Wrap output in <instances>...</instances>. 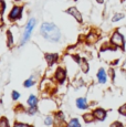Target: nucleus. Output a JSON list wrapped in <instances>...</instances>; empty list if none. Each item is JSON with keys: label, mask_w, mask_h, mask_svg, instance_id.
<instances>
[{"label": "nucleus", "mask_w": 126, "mask_h": 127, "mask_svg": "<svg viewBox=\"0 0 126 127\" xmlns=\"http://www.w3.org/2000/svg\"><path fill=\"white\" fill-rule=\"evenodd\" d=\"M123 18H124V14L118 13V14H115V16H114V18L112 19V21H113V22H116L117 20H121V19H123Z\"/></svg>", "instance_id": "5701e85b"}, {"label": "nucleus", "mask_w": 126, "mask_h": 127, "mask_svg": "<svg viewBox=\"0 0 126 127\" xmlns=\"http://www.w3.org/2000/svg\"><path fill=\"white\" fill-rule=\"evenodd\" d=\"M35 23H37V20H35L34 18L29 19V21L27 22L26 27H25V31H23V33H22V36H21V43H20L21 45H25L29 41V39H30V36H31V33H32L33 29H34V27H35Z\"/></svg>", "instance_id": "f03ea898"}, {"label": "nucleus", "mask_w": 126, "mask_h": 127, "mask_svg": "<svg viewBox=\"0 0 126 127\" xmlns=\"http://www.w3.org/2000/svg\"><path fill=\"white\" fill-rule=\"evenodd\" d=\"M40 33L45 40L50 42H59L62 36L60 29L54 23L51 22H43L41 24Z\"/></svg>", "instance_id": "f257e3e1"}, {"label": "nucleus", "mask_w": 126, "mask_h": 127, "mask_svg": "<svg viewBox=\"0 0 126 127\" xmlns=\"http://www.w3.org/2000/svg\"><path fill=\"white\" fill-rule=\"evenodd\" d=\"M37 111H38V107L37 106H29L27 113H28L29 115H34V114L37 113Z\"/></svg>", "instance_id": "aec40b11"}, {"label": "nucleus", "mask_w": 126, "mask_h": 127, "mask_svg": "<svg viewBox=\"0 0 126 127\" xmlns=\"http://www.w3.org/2000/svg\"><path fill=\"white\" fill-rule=\"evenodd\" d=\"M11 96H12V99H13V101H17V99L20 98V93L17 92V91H13L12 93H11Z\"/></svg>", "instance_id": "4be33fe9"}, {"label": "nucleus", "mask_w": 126, "mask_h": 127, "mask_svg": "<svg viewBox=\"0 0 126 127\" xmlns=\"http://www.w3.org/2000/svg\"><path fill=\"white\" fill-rule=\"evenodd\" d=\"M22 7L20 6H14L12 7V9H11V11L9 12L8 14V19L11 21V22H14V21L19 20V19L22 17Z\"/></svg>", "instance_id": "7ed1b4c3"}, {"label": "nucleus", "mask_w": 126, "mask_h": 127, "mask_svg": "<svg viewBox=\"0 0 126 127\" xmlns=\"http://www.w3.org/2000/svg\"><path fill=\"white\" fill-rule=\"evenodd\" d=\"M79 64H80V66H81V70L83 71L84 73H88L89 72V63H88V61H86V60H84V59H83V60H81Z\"/></svg>", "instance_id": "4468645a"}, {"label": "nucleus", "mask_w": 126, "mask_h": 127, "mask_svg": "<svg viewBox=\"0 0 126 127\" xmlns=\"http://www.w3.org/2000/svg\"><path fill=\"white\" fill-rule=\"evenodd\" d=\"M53 123H54V117H52L50 115L45 117V119H44V125L45 126H51V125H53Z\"/></svg>", "instance_id": "a211bd4d"}, {"label": "nucleus", "mask_w": 126, "mask_h": 127, "mask_svg": "<svg viewBox=\"0 0 126 127\" xmlns=\"http://www.w3.org/2000/svg\"><path fill=\"white\" fill-rule=\"evenodd\" d=\"M76 106L79 107L80 109H85V108H88V102H86V98H84V97L77 98V99H76Z\"/></svg>", "instance_id": "9d476101"}, {"label": "nucleus", "mask_w": 126, "mask_h": 127, "mask_svg": "<svg viewBox=\"0 0 126 127\" xmlns=\"http://www.w3.org/2000/svg\"><path fill=\"white\" fill-rule=\"evenodd\" d=\"M66 13H69V14H71L72 17H74L79 22H82V14L75 7H71V8H69L66 10Z\"/></svg>", "instance_id": "6e6552de"}, {"label": "nucleus", "mask_w": 126, "mask_h": 127, "mask_svg": "<svg viewBox=\"0 0 126 127\" xmlns=\"http://www.w3.org/2000/svg\"><path fill=\"white\" fill-rule=\"evenodd\" d=\"M0 127H9V121L6 117H1L0 118Z\"/></svg>", "instance_id": "6ab92c4d"}, {"label": "nucleus", "mask_w": 126, "mask_h": 127, "mask_svg": "<svg viewBox=\"0 0 126 127\" xmlns=\"http://www.w3.org/2000/svg\"><path fill=\"white\" fill-rule=\"evenodd\" d=\"M96 40H97V35L93 34V33H90V34L88 35V42H90V43H94Z\"/></svg>", "instance_id": "412c9836"}, {"label": "nucleus", "mask_w": 126, "mask_h": 127, "mask_svg": "<svg viewBox=\"0 0 126 127\" xmlns=\"http://www.w3.org/2000/svg\"><path fill=\"white\" fill-rule=\"evenodd\" d=\"M97 79H98V82L102 83V84L106 82V73H105V71H104L103 69H101L97 72Z\"/></svg>", "instance_id": "ddd939ff"}, {"label": "nucleus", "mask_w": 126, "mask_h": 127, "mask_svg": "<svg viewBox=\"0 0 126 127\" xmlns=\"http://www.w3.org/2000/svg\"><path fill=\"white\" fill-rule=\"evenodd\" d=\"M28 105L29 106H38V97L34 94H31L28 97Z\"/></svg>", "instance_id": "f8f14e48"}, {"label": "nucleus", "mask_w": 126, "mask_h": 127, "mask_svg": "<svg viewBox=\"0 0 126 127\" xmlns=\"http://www.w3.org/2000/svg\"><path fill=\"white\" fill-rule=\"evenodd\" d=\"M14 1H22V0H14Z\"/></svg>", "instance_id": "bb28decb"}, {"label": "nucleus", "mask_w": 126, "mask_h": 127, "mask_svg": "<svg viewBox=\"0 0 126 127\" xmlns=\"http://www.w3.org/2000/svg\"><path fill=\"white\" fill-rule=\"evenodd\" d=\"M14 44V40H13V35H12V32L10 30L7 31V45L8 48H12Z\"/></svg>", "instance_id": "9b49d317"}, {"label": "nucleus", "mask_w": 126, "mask_h": 127, "mask_svg": "<svg viewBox=\"0 0 126 127\" xmlns=\"http://www.w3.org/2000/svg\"><path fill=\"white\" fill-rule=\"evenodd\" d=\"M44 58H45V61H47L48 65H49V66H52V65L58 61L59 55H58L57 53H45Z\"/></svg>", "instance_id": "0eeeda50"}, {"label": "nucleus", "mask_w": 126, "mask_h": 127, "mask_svg": "<svg viewBox=\"0 0 126 127\" xmlns=\"http://www.w3.org/2000/svg\"><path fill=\"white\" fill-rule=\"evenodd\" d=\"M83 119L85 121V123H92V122L95 119V117H94L93 114L89 113V114H84V115H83Z\"/></svg>", "instance_id": "f3484780"}, {"label": "nucleus", "mask_w": 126, "mask_h": 127, "mask_svg": "<svg viewBox=\"0 0 126 127\" xmlns=\"http://www.w3.org/2000/svg\"><path fill=\"white\" fill-rule=\"evenodd\" d=\"M67 126L69 127H81V124H80V122L77 118H72V119H70Z\"/></svg>", "instance_id": "dca6fc26"}, {"label": "nucleus", "mask_w": 126, "mask_h": 127, "mask_svg": "<svg viewBox=\"0 0 126 127\" xmlns=\"http://www.w3.org/2000/svg\"><path fill=\"white\" fill-rule=\"evenodd\" d=\"M4 9H6V2H4L3 0H0V12L3 13Z\"/></svg>", "instance_id": "b1692460"}, {"label": "nucleus", "mask_w": 126, "mask_h": 127, "mask_svg": "<svg viewBox=\"0 0 126 127\" xmlns=\"http://www.w3.org/2000/svg\"><path fill=\"white\" fill-rule=\"evenodd\" d=\"M96 1H97L98 3H103V2H104V0H96Z\"/></svg>", "instance_id": "a878e982"}, {"label": "nucleus", "mask_w": 126, "mask_h": 127, "mask_svg": "<svg viewBox=\"0 0 126 127\" xmlns=\"http://www.w3.org/2000/svg\"><path fill=\"white\" fill-rule=\"evenodd\" d=\"M34 84H35V80L33 79V76H31V77H29V79H27L25 81V83H23V86L27 87V89H29V87L33 86Z\"/></svg>", "instance_id": "2eb2a0df"}, {"label": "nucleus", "mask_w": 126, "mask_h": 127, "mask_svg": "<svg viewBox=\"0 0 126 127\" xmlns=\"http://www.w3.org/2000/svg\"><path fill=\"white\" fill-rule=\"evenodd\" d=\"M93 115H94V117H95L96 119H98V121H103V119L106 117V112L104 111V109H102V108H97V109L94 111Z\"/></svg>", "instance_id": "1a4fd4ad"}, {"label": "nucleus", "mask_w": 126, "mask_h": 127, "mask_svg": "<svg viewBox=\"0 0 126 127\" xmlns=\"http://www.w3.org/2000/svg\"><path fill=\"white\" fill-rule=\"evenodd\" d=\"M111 42L115 45H118L121 48H124V38L120 32H115L111 39Z\"/></svg>", "instance_id": "39448f33"}, {"label": "nucleus", "mask_w": 126, "mask_h": 127, "mask_svg": "<svg viewBox=\"0 0 126 127\" xmlns=\"http://www.w3.org/2000/svg\"><path fill=\"white\" fill-rule=\"evenodd\" d=\"M13 127H32L29 124H25V123H16L13 125Z\"/></svg>", "instance_id": "393cba45"}, {"label": "nucleus", "mask_w": 126, "mask_h": 127, "mask_svg": "<svg viewBox=\"0 0 126 127\" xmlns=\"http://www.w3.org/2000/svg\"><path fill=\"white\" fill-rule=\"evenodd\" d=\"M54 79L55 81L60 84H63L66 79V71H65L63 67H58L57 71H55V74H54Z\"/></svg>", "instance_id": "20e7f679"}, {"label": "nucleus", "mask_w": 126, "mask_h": 127, "mask_svg": "<svg viewBox=\"0 0 126 127\" xmlns=\"http://www.w3.org/2000/svg\"><path fill=\"white\" fill-rule=\"evenodd\" d=\"M54 127H64V114L62 112H58L54 116V123H53Z\"/></svg>", "instance_id": "423d86ee"}]
</instances>
